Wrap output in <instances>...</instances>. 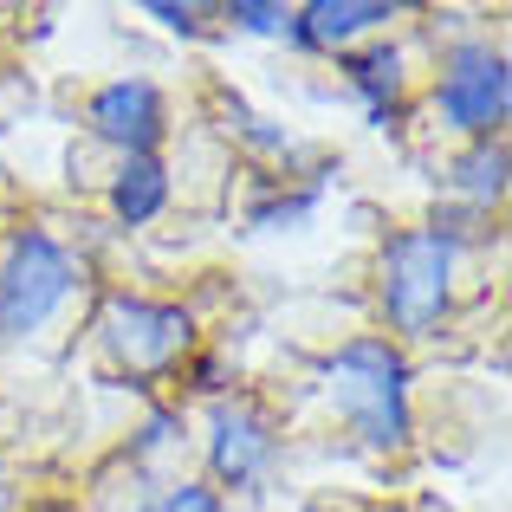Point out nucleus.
<instances>
[{
    "mask_svg": "<svg viewBox=\"0 0 512 512\" xmlns=\"http://www.w3.org/2000/svg\"><path fill=\"white\" fill-rule=\"evenodd\" d=\"M85 130L117 156H163L169 143V91L150 72H117L85 98Z\"/></svg>",
    "mask_w": 512,
    "mask_h": 512,
    "instance_id": "nucleus-7",
    "label": "nucleus"
},
{
    "mask_svg": "<svg viewBox=\"0 0 512 512\" xmlns=\"http://www.w3.org/2000/svg\"><path fill=\"white\" fill-rule=\"evenodd\" d=\"M461 266L467 253L454 240H441L435 227H396V234L376 247L370 266V299L383 318V338L396 350L409 344H435L448 331L454 305H461Z\"/></svg>",
    "mask_w": 512,
    "mask_h": 512,
    "instance_id": "nucleus-2",
    "label": "nucleus"
},
{
    "mask_svg": "<svg viewBox=\"0 0 512 512\" xmlns=\"http://www.w3.org/2000/svg\"><path fill=\"white\" fill-rule=\"evenodd\" d=\"M169 201H175V175L163 156H117L111 175H104V208H111V221L124 234L156 227L169 214Z\"/></svg>",
    "mask_w": 512,
    "mask_h": 512,
    "instance_id": "nucleus-10",
    "label": "nucleus"
},
{
    "mask_svg": "<svg viewBox=\"0 0 512 512\" xmlns=\"http://www.w3.org/2000/svg\"><path fill=\"white\" fill-rule=\"evenodd\" d=\"M85 292V260L52 227H7L0 240V338H46Z\"/></svg>",
    "mask_w": 512,
    "mask_h": 512,
    "instance_id": "nucleus-3",
    "label": "nucleus"
},
{
    "mask_svg": "<svg viewBox=\"0 0 512 512\" xmlns=\"http://www.w3.org/2000/svg\"><path fill=\"white\" fill-rule=\"evenodd\" d=\"M376 512H409V506H376Z\"/></svg>",
    "mask_w": 512,
    "mask_h": 512,
    "instance_id": "nucleus-20",
    "label": "nucleus"
},
{
    "mask_svg": "<svg viewBox=\"0 0 512 512\" xmlns=\"http://www.w3.org/2000/svg\"><path fill=\"white\" fill-rule=\"evenodd\" d=\"M318 396L363 454H409L415 441V363L383 331H357L318 363Z\"/></svg>",
    "mask_w": 512,
    "mask_h": 512,
    "instance_id": "nucleus-1",
    "label": "nucleus"
},
{
    "mask_svg": "<svg viewBox=\"0 0 512 512\" xmlns=\"http://www.w3.org/2000/svg\"><path fill=\"white\" fill-rule=\"evenodd\" d=\"M0 350H7V338H0Z\"/></svg>",
    "mask_w": 512,
    "mask_h": 512,
    "instance_id": "nucleus-21",
    "label": "nucleus"
},
{
    "mask_svg": "<svg viewBox=\"0 0 512 512\" xmlns=\"http://www.w3.org/2000/svg\"><path fill=\"white\" fill-rule=\"evenodd\" d=\"M156 512H227V500L208 487V480H175V487H163Z\"/></svg>",
    "mask_w": 512,
    "mask_h": 512,
    "instance_id": "nucleus-17",
    "label": "nucleus"
},
{
    "mask_svg": "<svg viewBox=\"0 0 512 512\" xmlns=\"http://www.w3.org/2000/svg\"><path fill=\"white\" fill-rule=\"evenodd\" d=\"M20 506H26V487H20V474L0 461V512H20Z\"/></svg>",
    "mask_w": 512,
    "mask_h": 512,
    "instance_id": "nucleus-18",
    "label": "nucleus"
},
{
    "mask_svg": "<svg viewBox=\"0 0 512 512\" xmlns=\"http://www.w3.org/2000/svg\"><path fill=\"white\" fill-rule=\"evenodd\" d=\"M318 201H325V182L318 175H286V182H266L260 195L247 201V227L253 234H299L305 221L318 214Z\"/></svg>",
    "mask_w": 512,
    "mask_h": 512,
    "instance_id": "nucleus-12",
    "label": "nucleus"
},
{
    "mask_svg": "<svg viewBox=\"0 0 512 512\" xmlns=\"http://www.w3.org/2000/svg\"><path fill=\"white\" fill-rule=\"evenodd\" d=\"M182 441H188L182 402H150V409H143V422H137V435H130V454H137V461H163V454L182 448Z\"/></svg>",
    "mask_w": 512,
    "mask_h": 512,
    "instance_id": "nucleus-14",
    "label": "nucleus"
},
{
    "mask_svg": "<svg viewBox=\"0 0 512 512\" xmlns=\"http://www.w3.org/2000/svg\"><path fill=\"white\" fill-rule=\"evenodd\" d=\"M448 195L461 208H480V214H500L506 208V188H512V150L506 137H480V143H461L448 156Z\"/></svg>",
    "mask_w": 512,
    "mask_h": 512,
    "instance_id": "nucleus-11",
    "label": "nucleus"
},
{
    "mask_svg": "<svg viewBox=\"0 0 512 512\" xmlns=\"http://www.w3.org/2000/svg\"><path fill=\"white\" fill-rule=\"evenodd\" d=\"M20 512H78V506H72V500H52V493H46V500H26Z\"/></svg>",
    "mask_w": 512,
    "mask_h": 512,
    "instance_id": "nucleus-19",
    "label": "nucleus"
},
{
    "mask_svg": "<svg viewBox=\"0 0 512 512\" xmlns=\"http://www.w3.org/2000/svg\"><path fill=\"white\" fill-rule=\"evenodd\" d=\"M143 20H156L169 39H208L221 13H214L208 0H150V7H143Z\"/></svg>",
    "mask_w": 512,
    "mask_h": 512,
    "instance_id": "nucleus-16",
    "label": "nucleus"
},
{
    "mask_svg": "<svg viewBox=\"0 0 512 512\" xmlns=\"http://www.w3.org/2000/svg\"><path fill=\"white\" fill-rule=\"evenodd\" d=\"M428 117L441 137L480 143L506 137L512 117V59L493 33H454L435 59V85H428Z\"/></svg>",
    "mask_w": 512,
    "mask_h": 512,
    "instance_id": "nucleus-5",
    "label": "nucleus"
},
{
    "mask_svg": "<svg viewBox=\"0 0 512 512\" xmlns=\"http://www.w3.org/2000/svg\"><path fill=\"white\" fill-rule=\"evenodd\" d=\"M214 13H221V26H234L240 39H273V46H286V26H292L286 0H227V7H214Z\"/></svg>",
    "mask_w": 512,
    "mask_h": 512,
    "instance_id": "nucleus-15",
    "label": "nucleus"
},
{
    "mask_svg": "<svg viewBox=\"0 0 512 512\" xmlns=\"http://www.w3.org/2000/svg\"><path fill=\"white\" fill-rule=\"evenodd\" d=\"M338 72H344V91L357 98V111L370 124H396L409 91H415V52H409V39L383 33V39H363L357 52H344Z\"/></svg>",
    "mask_w": 512,
    "mask_h": 512,
    "instance_id": "nucleus-9",
    "label": "nucleus"
},
{
    "mask_svg": "<svg viewBox=\"0 0 512 512\" xmlns=\"http://www.w3.org/2000/svg\"><path fill=\"white\" fill-rule=\"evenodd\" d=\"M402 13L409 7H396V0H305V7H292L286 46L305 52V59H344L363 39L396 33Z\"/></svg>",
    "mask_w": 512,
    "mask_h": 512,
    "instance_id": "nucleus-8",
    "label": "nucleus"
},
{
    "mask_svg": "<svg viewBox=\"0 0 512 512\" xmlns=\"http://www.w3.org/2000/svg\"><path fill=\"white\" fill-rule=\"evenodd\" d=\"M201 461H208V487L221 493H260L286 461V428L266 402L253 396H214L201 415Z\"/></svg>",
    "mask_w": 512,
    "mask_h": 512,
    "instance_id": "nucleus-6",
    "label": "nucleus"
},
{
    "mask_svg": "<svg viewBox=\"0 0 512 512\" xmlns=\"http://www.w3.org/2000/svg\"><path fill=\"white\" fill-rule=\"evenodd\" d=\"M221 130H227V137H234L247 156H260V163H292V156H299V137L286 130V117L253 111L240 91H221Z\"/></svg>",
    "mask_w": 512,
    "mask_h": 512,
    "instance_id": "nucleus-13",
    "label": "nucleus"
},
{
    "mask_svg": "<svg viewBox=\"0 0 512 512\" xmlns=\"http://www.w3.org/2000/svg\"><path fill=\"white\" fill-rule=\"evenodd\" d=\"M91 338H98V357L111 376L124 383H163L175 376L188 357H195V312L175 299H156V292H104L98 299V318H91Z\"/></svg>",
    "mask_w": 512,
    "mask_h": 512,
    "instance_id": "nucleus-4",
    "label": "nucleus"
}]
</instances>
